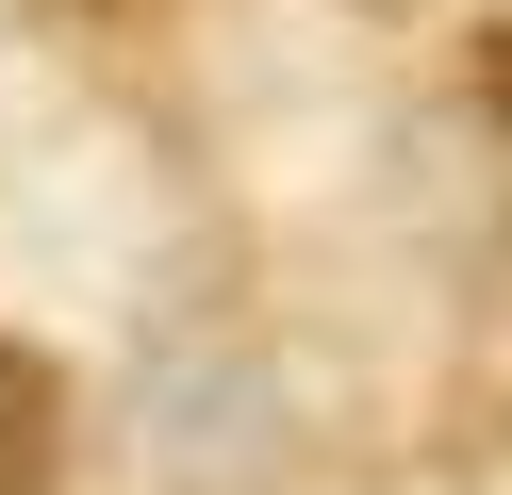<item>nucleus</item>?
<instances>
[{"mask_svg": "<svg viewBox=\"0 0 512 495\" xmlns=\"http://www.w3.org/2000/svg\"><path fill=\"white\" fill-rule=\"evenodd\" d=\"M50 446H67V380L0 330V495H50Z\"/></svg>", "mask_w": 512, "mask_h": 495, "instance_id": "f257e3e1", "label": "nucleus"}]
</instances>
